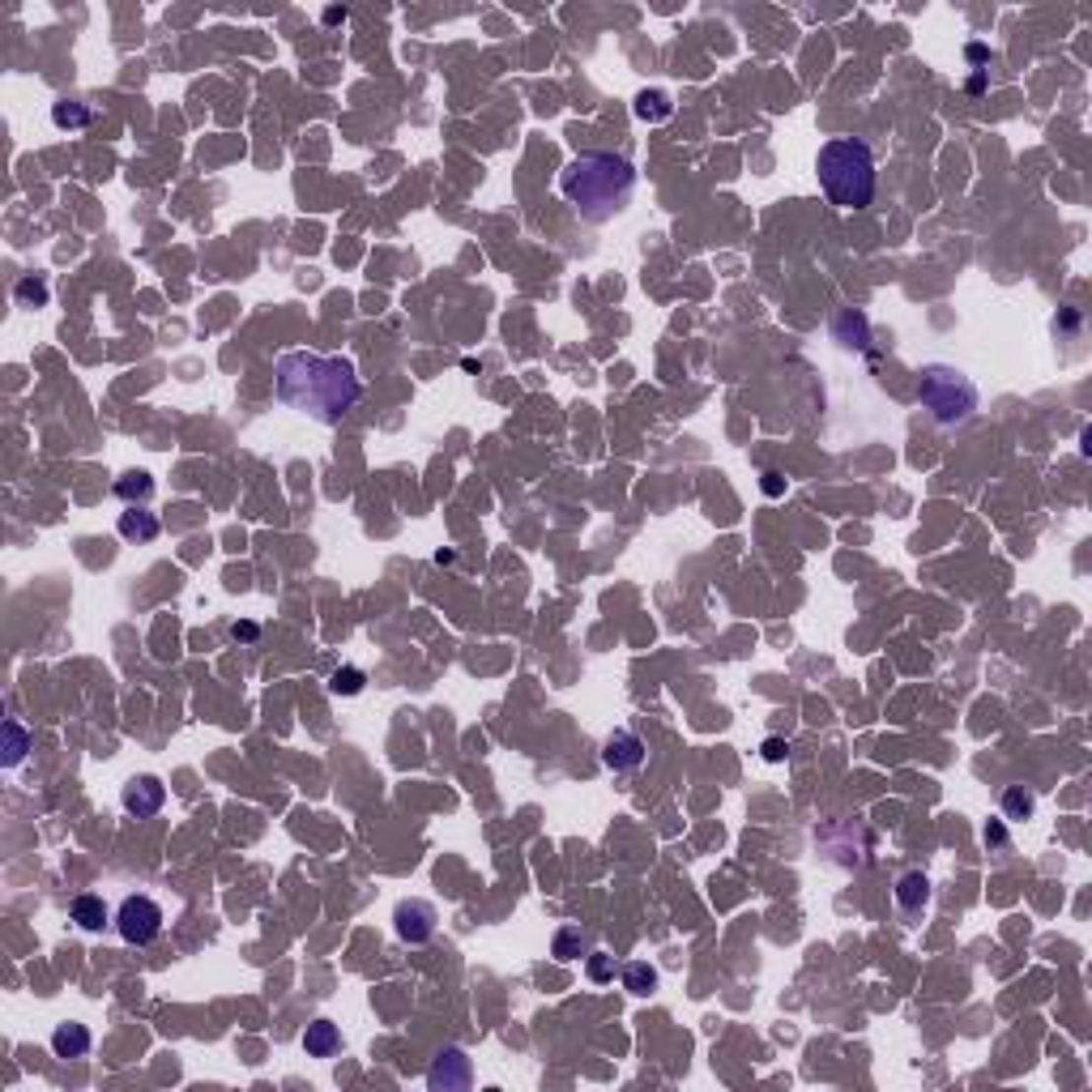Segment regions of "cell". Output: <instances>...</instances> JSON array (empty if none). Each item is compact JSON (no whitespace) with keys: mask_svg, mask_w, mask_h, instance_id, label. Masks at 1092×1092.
<instances>
[{"mask_svg":"<svg viewBox=\"0 0 1092 1092\" xmlns=\"http://www.w3.org/2000/svg\"><path fill=\"white\" fill-rule=\"evenodd\" d=\"M594 934L581 931V927H559L555 939H550V956L555 960H585L589 952H594Z\"/></svg>","mask_w":1092,"mask_h":1092,"instance_id":"4fadbf2b","label":"cell"},{"mask_svg":"<svg viewBox=\"0 0 1092 1092\" xmlns=\"http://www.w3.org/2000/svg\"><path fill=\"white\" fill-rule=\"evenodd\" d=\"M303 1050L307 1059H333L342 1050V1029L333 1020H312L303 1029Z\"/></svg>","mask_w":1092,"mask_h":1092,"instance_id":"8fae6325","label":"cell"},{"mask_svg":"<svg viewBox=\"0 0 1092 1092\" xmlns=\"http://www.w3.org/2000/svg\"><path fill=\"white\" fill-rule=\"evenodd\" d=\"M760 751H764V760H768V764H781V760L790 755V742H786V739H764V747H760Z\"/></svg>","mask_w":1092,"mask_h":1092,"instance_id":"484cf974","label":"cell"},{"mask_svg":"<svg viewBox=\"0 0 1092 1092\" xmlns=\"http://www.w3.org/2000/svg\"><path fill=\"white\" fill-rule=\"evenodd\" d=\"M819 188L841 210H867L875 197V154L858 137H832L815 154Z\"/></svg>","mask_w":1092,"mask_h":1092,"instance_id":"3957f363","label":"cell"},{"mask_svg":"<svg viewBox=\"0 0 1092 1092\" xmlns=\"http://www.w3.org/2000/svg\"><path fill=\"white\" fill-rule=\"evenodd\" d=\"M230 640H256V623H230Z\"/></svg>","mask_w":1092,"mask_h":1092,"instance_id":"83f0119b","label":"cell"},{"mask_svg":"<svg viewBox=\"0 0 1092 1092\" xmlns=\"http://www.w3.org/2000/svg\"><path fill=\"white\" fill-rule=\"evenodd\" d=\"M781 491H786V479H781L777 470H768L764 474V495H781Z\"/></svg>","mask_w":1092,"mask_h":1092,"instance_id":"4316f807","label":"cell"},{"mask_svg":"<svg viewBox=\"0 0 1092 1092\" xmlns=\"http://www.w3.org/2000/svg\"><path fill=\"white\" fill-rule=\"evenodd\" d=\"M832 338H837L841 346H850V351H863L867 346V316L863 312H841L837 325H832Z\"/></svg>","mask_w":1092,"mask_h":1092,"instance_id":"ac0fdd59","label":"cell"},{"mask_svg":"<svg viewBox=\"0 0 1092 1092\" xmlns=\"http://www.w3.org/2000/svg\"><path fill=\"white\" fill-rule=\"evenodd\" d=\"M115 530H120V538L124 543H137V546H146V543H154V538H159V517H154V512H146L141 504H133L128 512H120V525H115Z\"/></svg>","mask_w":1092,"mask_h":1092,"instance_id":"30bf717a","label":"cell"},{"mask_svg":"<svg viewBox=\"0 0 1092 1092\" xmlns=\"http://www.w3.org/2000/svg\"><path fill=\"white\" fill-rule=\"evenodd\" d=\"M115 931H120L124 943H137V947L154 943L162 934V909H159V901H154V896H141V892L124 896L120 909H115Z\"/></svg>","mask_w":1092,"mask_h":1092,"instance_id":"5b68a950","label":"cell"},{"mask_svg":"<svg viewBox=\"0 0 1092 1092\" xmlns=\"http://www.w3.org/2000/svg\"><path fill=\"white\" fill-rule=\"evenodd\" d=\"M120 803H124V811L128 815H137V819H150V815H159L162 811V803H166V786L159 777H133L124 786V794H120Z\"/></svg>","mask_w":1092,"mask_h":1092,"instance_id":"ba28073f","label":"cell"},{"mask_svg":"<svg viewBox=\"0 0 1092 1092\" xmlns=\"http://www.w3.org/2000/svg\"><path fill=\"white\" fill-rule=\"evenodd\" d=\"M13 299H18L22 307H43V303H47V282H38V278H22V282H18V290H13Z\"/></svg>","mask_w":1092,"mask_h":1092,"instance_id":"cb8c5ba5","label":"cell"},{"mask_svg":"<svg viewBox=\"0 0 1092 1092\" xmlns=\"http://www.w3.org/2000/svg\"><path fill=\"white\" fill-rule=\"evenodd\" d=\"M115 495H120L128 508L146 504V499L154 495V479H150L146 470H133V474H124V479H115Z\"/></svg>","mask_w":1092,"mask_h":1092,"instance_id":"d6986e66","label":"cell"},{"mask_svg":"<svg viewBox=\"0 0 1092 1092\" xmlns=\"http://www.w3.org/2000/svg\"><path fill=\"white\" fill-rule=\"evenodd\" d=\"M26 751H31V735H26V726L18 717H9L5 722V768H18L26 760Z\"/></svg>","mask_w":1092,"mask_h":1092,"instance_id":"ffe728a7","label":"cell"},{"mask_svg":"<svg viewBox=\"0 0 1092 1092\" xmlns=\"http://www.w3.org/2000/svg\"><path fill=\"white\" fill-rule=\"evenodd\" d=\"M585 973H589V982H610L614 978V956H607V952H589L585 956Z\"/></svg>","mask_w":1092,"mask_h":1092,"instance_id":"d4e9b609","label":"cell"},{"mask_svg":"<svg viewBox=\"0 0 1092 1092\" xmlns=\"http://www.w3.org/2000/svg\"><path fill=\"white\" fill-rule=\"evenodd\" d=\"M918 397L939 427H960L978 410V384L947 363H927L918 371Z\"/></svg>","mask_w":1092,"mask_h":1092,"instance_id":"277c9868","label":"cell"},{"mask_svg":"<svg viewBox=\"0 0 1092 1092\" xmlns=\"http://www.w3.org/2000/svg\"><path fill=\"white\" fill-rule=\"evenodd\" d=\"M1033 806H1037V799H1033V794L1024 790V786H1007V790H1003V819H1011V824L1029 819Z\"/></svg>","mask_w":1092,"mask_h":1092,"instance_id":"7402d4cb","label":"cell"},{"mask_svg":"<svg viewBox=\"0 0 1092 1092\" xmlns=\"http://www.w3.org/2000/svg\"><path fill=\"white\" fill-rule=\"evenodd\" d=\"M470 1080H474V1067H470L466 1050H457V1046L440 1050L427 1067V1088L431 1092H457V1088H470Z\"/></svg>","mask_w":1092,"mask_h":1092,"instance_id":"8992f818","label":"cell"},{"mask_svg":"<svg viewBox=\"0 0 1092 1092\" xmlns=\"http://www.w3.org/2000/svg\"><path fill=\"white\" fill-rule=\"evenodd\" d=\"M559 192L568 197V205L585 223H610L614 214L627 210L636 192V166L623 159V154H607V150H585L559 171Z\"/></svg>","mask_w":1092,"mask_h":1092,"instance_id":"7a4b0ae2","label":"cell"},{"mask_svg":"<svg viewBox=\"0 0 1092 1092\" xmlns=\"http://www.w3.org/2000/svg\"><path fill=\"white\" fill-rule=\"evenodd\" d=\"M435 905L431 901H402L393 914V931L402 943H427L435 934Z\"/></svg>","mask_w":1092,"mask_h":1092,"instance_id":"52a82bcc","label":"cell"},{"mask_svg":"<svg viewBox=\"0 0 1092 1092\" xmlns=\"http://www.w3.org/2000/svg\"><path fill=\"white\" fill-rule=\"evenodd\" d=\"M90 1046H95V1037H90L86 1024H60L56 1033H51V1050H56V1059H86Z\"/></svg>","mask_w":1092,"mask_h":1092,"instance_id":"5bb4252c","label":"cell"},{"mask_svg":"<svg viewBox=\"0 0 1092 1092\" xmlns=\"http://www.w3.org/2000/svg\"><path fill=\"white\" fill-rule=\"evenodd\" d=\"M274 393L287 410H299L312 422H342L363 397V380L351 358L316 354V351H287L274 363Z\"/></svg>","mask_w":1092,"mask_h":1092,"instance_id":"6da1fadb","label":"cell"},{"mask_svg":"<svg viewBox=\"0 0 1092 1092\" xmlns=\"http://www.w3.org/2000/svg\"><path fill=\"white\" fill-rule=\"evenodd\" d=\"M632 111H636V120H645V124H662V120H671V115H674V95H671V90H662V86H649V90H640V95H636Z\"/></svg>","mask_w":1092,"mask_h":1092,"instance_id":"7c38bea8","label":"cell"},{"mask_svg":"<svg viewBox=\"0 0 1092 1092\" xmlns=\"http://www.w3.org/2000/svg\"><path fill=\"white\" fill-rule=\"evenodd\" d=\"M623 991L636 995V998L653 995V991H658V969H653L649 960H632V965H623Z\"/></svg>","mask_w":1092,"mask_h":1092,"instance_id":"e0dca14e","label":"cell"},{"mask_svg":"<svg viewBox=\"0 0 1092 1092\" xmlns=\"http://www.w3.org/2000/svg\"><path fill=\"white\" fill-rule=\"evenodd\" d=\"M51 124H56V128H86L90 124V107H86V102H77V98H60V102H51Z\"/></svg>","mask_w":1092,"mask_h":1092,"instance_id":"44dd1931","label":"cell"},{"mask_svg":"<svg viewBox=\"0 0 1092 1092\" xmlns=\"http://www.w3.org/2000/svg\"><path fill=\"white\" fill-rule=\"evenodd\" d=\"M363 687H367V674L358 671V666H338V671L329 674V691H333V696H358Z\"/></svg>","mask_w":1092,"mask_h":1092,"instance_id":"603a6c76","label":"cell"},{"mask_svg":"<svg viewBox=\"0 0 1092 1092\" xmlns=\"http://www.w3.org/2000/svg\"><path fill=\"white\" fill-rule=\"evenodd\" d=\"M602 764H607L610 773H632V768H640L645 764V742H640V735L614 730V735L602 742Z\"/></svg>","mask_w":1092,"mask_h":1092,"instance_id":"9c48e42d","label":"cell"},{"mask_svg":"<svg viewBox=\"0 0 1092 1092\" xmlns=\"http://www.w3.org/2000/svg\"><path fill=\"white\" fill-rule=\"evenodd\" d=\"M986 841H991V845H1007V832L998 828V824H986Z\"/></svg>","mask_w":1092,"mask_h":1092,"instance_id":"f1b7e54d","label":"cell"},{"mask_svg":"<svg viewBox=\"0 0 1092 1092\" xmlns=\"http://www.w3.org/2000/svg\"><path fill=\"white\" fill-rule=\"evenodd\" d=\"M931 901V879L922 875V870H905L901 879H896V905H901V914H918V909H927Z\"/></svg>","mask_w":1092,"mask_h":1092,"instance_id":"9a60e30c","label":"cell"},{"mask_svg":"<svg viewBox=\"0 0 1092 1092\" xmlns=\"http://www.w3.org/2000/svg\"><path fill=\"white\" fill-rule=\"evenodd\" d=\"M69 914H73V922L82 931H102V927H107V905H102V896H95V892L73 896Z\"/></svg>","mask_w":1092,"mask_h":1092,"instance_id":"2e32d148","label":"cell"}]
</instances>
